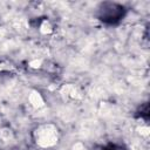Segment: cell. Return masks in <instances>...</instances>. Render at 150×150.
Here are the masks:
<instances>
[{
    "label": "cell",
    "mask_w": 150,
    "mask_h": 150,
    "mask_svg": "<svg viewBox=\"0 0 150 150\" xmlns=\"http://www.w3.org/2000/svg\"><path fill=\"white\" fill-rule=\"evenodd\" d=\"M57 142V131L52 125H46L36 131V143L42 148L53 146Z\"/></svg>",
    "instance_id": "obj_1"
},
{
    "label": "cell",
    "mask_w": 150,
    "mask_h": 150,
    "mask_svg": "<svg viewBox=\"0 0 150 150\" xmlns=\"http://www.w3.org/2000/svg\"><path fill=\"white\" fill-rule=\"evenodd\" d=\"M29 102L35 108H40V107L43 105V98H42V96L38 91H32L30 93V95H29Z\"/></svg>",
    "instance_id": "obj_2"
},
{
    "label": "cell",
    "mask_w": 150,
    "mask_h": 150,
    "mask_svg": "<svg viewBox=\"0 0 150 150\" xmlns=\"http://www.w3.org/2000/svg\"><path fill=\"white\" fill-rule=\"evenodd\" d=\"M50 30H52V28H50V25H49L48 22H43V25L41 26V32L46 34V33H49Z\"/></svg>",
    "instance_id": "obj_3"
},
{
    "label": "cell",
    "mask_w": 150,
    "mask_h": 150,
    "mask_svg": "<svg viewBox=\"0 0 150 150\" xmlns=\"http://www.w3.org/2000/svg\"><path fill=\"white\" fill-rule=\"evenodd\" d=\"M29 64H30L32 67H34V68H39L40 64H41V61H40V60H34V61H30Z\"/></svg>",
    "instance_id": "obj_4"
},
{
    "label": "cell",
    "mask_w": 150,
    "mask_h": 150,
    "mask_svg": "<svg viewBox=\"0 0 150 150\" xmlns=\"http://www.w3.org/2000/svg\"><path fill=\"white\" fill-rule=\"evenodd\" d=\"M139 132H141V135H143V136H148V135H149V128L143 127V128L139 129Z\"/></svg>",
    "instance_id": "obj_5"
},
{
    "label": "cell",
    "mask_w": 150,
    "mask_h": 150,
    "mask_svg": "<svg viewBox=\"0 0 150 150\" xmlns=\"http://www.w3.org/2000/svg\"><path fill=\"white\" fill-rule=\"evenodd\" d=\"M1 69H2V66H1V64H0V70H1Z\"/></svg>",
    "instance_id": "obj_6"
}]
</instances>
